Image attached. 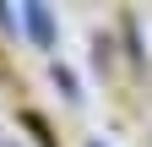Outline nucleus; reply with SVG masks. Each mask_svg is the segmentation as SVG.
<instances>
[{
  "mask_svg": "<svg viewBox=\"0 0 152 147\" xmlns=\"http://www.w3.org/2000/svg\"><path fill=\"white\" fill-rule=\"evenodd\" d=\"M22 22H27V33H33V44H54V22H49V6H38V0H27L22 6Z\"/></svg>",
  "mask_w": 152,
  "mask_h": 147,
  "instance_id": "1",
  "label": "nucleus"
},
{
  "mask_svg": "<svg viewBox=\"0 0 152 147\" xmlns=\"http://www.w3.org/2000/svg\"><path fill=\"white\" fill-rule=\"evenodd\" d=\"M87 147H103V142H87Z\"/></svg>",
  "mask_w": 152,
  "mask_h": 147,
  "instance_id": "2",
  "label": "nucleus"
}]
</instances>
